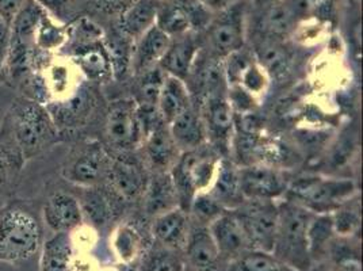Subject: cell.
Returning <instances> with one entry per match:
<instances>
[{
    "instance_id": "277c9868",
    "label": "cell",
    "mask_w": 363,
    "mask_h": 271,
    "mask_svg": "<svg viewBox=\"0 0 363 271\" xmlns=\"http://www.w3.org/2000/svg\"><path fill=\"white\" fill-rule=\"evenodd\" d=\"M220 160V152L213 148L209 143L194 151L182 153L177 165L171 168L169 175L175 184L179 206L183 211H189L194 197L209 190Z\"/></svg>"
},
{
    "instance_id": "e0dca14e",
    "label": "cell",
    "mask_w": 363,
    "mask_h": 271,
    "mask_svg": "<svg viewBox=\"0 0 363 271\" xmlns=\"http://www.w3.org/2000/svg\"><path fill=\"white\" fill-rule=\"evenodd\" d=\"M44 219L48 226L56 233H69L77 229L83 221L80 202L68 193H55L46 201Z\"/></svg>"
},
{
    "instance_id": "d6a6232c",
    "label": "cell",
    "mask_w": 363,
    "mask_h": 271,
    "mask_svg": "<svg viewBox=\"0 0 363 271\" xmlns=\"http://www.w3.org/2000/svg\"><path fill=\"white\" fill-rule=\"evenodd\" d=\"M80 206L83 216L86 214L94 226H107L114 219L113 204L107 194L101 190H94L90 187V190L83 197Z\"/></svg>"
},
{
    "instance_id": "52a82bcc",
    "label": "cell",
    "mask_w": 363,
    "mask_h": 271,
    "mask_svg": "<svg viewBox=\"0 0 363 271\" xmlns=\"http://www.w3.org/2000/svg\"><path fill=\"white\" fill-rule=\"evenodd\" d=\"M233 211L242 223L250 248L272 253L278 226V202L245 199Z\"/></svg>"
},
{
    "instance_id": "5b68a950",
    "label": "cell",
    "mask_w": 363,
    "mask_h": 271,
    "mask_svg": "<svg viewBox=\"0 0 363 271\" xmlns=\"http://www.w3.org/2000/svg\"><path fill=\"white\" fill-rule=\"evenodd\" d=\"M201 49L216 59L224 60L245 45L247 3L238 0L217 13L205 29Z\"/></svg>"
},
{
    "instance_id": "d590c367",
    "label": "cell",
    "mask_w": 363,
    "mask_h": 271,
    "mask_svg": "<svg viewBox=\"0 0 363 271\" xmlns=\"http://www.w3.org/2000/svg\"><path fill=\"white\" fill-rule=\"evenodd\" d=\"M129 37L125 35L122 31L118 34H114L111 38L107 40L105 48H106L107 55L111 61L113 67V74H121L128 70L132 60V52L133 46L129 43ZM135 43V41H133Z\"/></svg>"
},
{
    "instance_id": "c3c4849f",
    "label": "cell",
    "mask_w": 363,
    "mask_h": 271,
    "mask_svg": "<svg viewBox=\"0 0 363 271\" xmlns=\"http://www.w3.org/2000/svg\"><path fill=\"white\" fill-rule=\"evenodd\" d=\"M9 29L10 26L6 23V21L0 16V43L9 40Z\"/></svg>"
},
{
    "instance_id": "4316f807",
    "label": "cell",
    "mask_w": 363,
    "mask_h": 271,
    "mask_svg": "<svg viewBox=\"0 0 363 271\" xmlns=\"http://www.w3.org/2000/svg\"><path fill=\"white\" fill-rule=\"evenodd\" d=\"M72 61L75 62L79 71L91 80H104L107 76L113 75L111 61L107 55L105 44L102 43L80 48Z\"/></svg>"
},
{
    "instance_id": "4fadbf2b",
    "label": "cell",
    "mask_w": 363,
    "mask_h": 271,
    "mask_svg": "<svg viewBox=\"0 0 363 271\" xmlns=\"http://www.w3.org/2000/svg\"><path fill=\"white\" fill-rule=\"evenodd\" d=\"M225 211H236L242 206V196L240 166L227 157H221L212 186L206 192Z\"/></svg>"
},
{
    "instance_id": "7dc6e473",
    "label": "cell",
    "mask_w": 363,
    "mask_h": 271,
    "mask_svg": "<svg viewBox=\"0 0 363 271\" xmlns=\"http://www.w3.org/2000/svg\"><path fill=\"white\" fill-rule=\"evenodd\" d=\"M9 160L7 156L0 151V186H3L9 177Z\"/></svg>"
},
{
    "instance_id": "bcb514c9",
    "label": "cell",
    "mask_w": 363,
    "mask_h": 271,
    "mask_svg": "<svg viewBox=\"0 0 363 271\" xmlns=\"http://www.w3.org/2000/svg\"><path fill=\"white\" fill-rule=\"evenodd\" d=\"M199 1H201L203 6H206L211 11L218 13V11L227 9L228 6L233 4V3L238 1V0H199Z\"/></svg>"
},
{
    "instance_id": "f546056e",
    "label": "cell",
    "mask_w": 363,
    "mask_h": 271,
    "mask_svg": "<svg viewBox=\"0 0 363 271\" xmlns=\"http://www.w3.org/2000/svg\"><path fill=\"white\" fill-rule=\"evenodd\" d=\"M335 235L331 213L313 214L308 226V248L311 259H320L328 251Z\"/></svg>"
},
{
    "instance_id": "8d00e7d4",
    "label": "cell",
    "mask_w": 363,
    "mask_h": 271,
    "mask_svg": "<svg viewBox=\"0 0 363 271\" xmlns=\"http://www.w3.org/2000/svg\"><path fill=\"white\" fill-rule=\"evenodd\" d=\"M113 245L116 248L117 255L120 256L123 262H132L140 254L141 236L135 226L125 224L118 226V229L116 231Z\"/></svg>"
},
{
    "instance_id": "7a4b0ae2",
    "label": "cell",
    "mask_w": 363,
    "mask_h": 271,
    "mask_svg": "<svg viewBox=\"0 0 363 271\" xmlns=\"http://www.w3.org/2000/svg\"><path fill=\"white\" fill-rule=\"evenodd\" d=\"M313 214L288 198L278 202V226L272 254L293 270H311L308 226Z\"/></svg>"
},
{
    "instance_id": "6da1fadb",
    "label": "cell",
    "mask_w": 363,
    "mask_h": 271,
    "mask_svg": "<svg viewBox=\"0 0 363 271\" xmlns=\"http://www.w3.org/2000/svg\"><path fill=\"white\" fill-rule=\"evenodd\" d=\"M11 135L23 159H31L57 138V125L44 104L18 98L9 114Z\"/></svg>"
},
{
    "instance_id": "ffe728a7",
    "label": "cell",
    "mask_w": 363,
    "mask_h": 271,
    "mask_svg": "<svg viewBox=\"0 0 363 271\" xmlns=\"http://www.w3.org/2000/svg\"><path fill=\"white\" fill-rule=\"evenodd\" d=\"M186 254L190 265L197 271L216 270L220 251L208 226H198L189 231Z\"/></svg>"
},
{
    "instance_id": "681fc988",
    "label": "cell",
    "mask_w": 363,
    "mask_h": 271,
    "mask_svg": "<svg viewBox=\"0 0 363 271\" xmlns=\"http://www.w3.org/2000/svg\"><path fill=\"white\" fill-rule=\"evenodd\" d=\"M7 41L0 43V70L6 65V57H7Z\"/></svg>"
},
{
    "instance_id": "484cf974",
    "label": "cell",
    "mask_w": 363,
    "mask_h": 271,
    "mask_svg": "<svg viewBox=\"0 0 363 271\" xmlns=\"http://www.w3.org/2000/svg\"><path fill=\"white\" fill-rule=\"evenodd\" d=\"M74 244L69 233L60 232L45 241L41 255V271H72Z\"/></svg>"
},
{
    "instance_id": "b9f144b4",
    "label": "cell",
    "mask_w": 363,
    "mask_h": 271,
    "mask_svg": "<svg viewBox=\"0 0 363 271\" xmlns=\"http://www.w3.org/2000/svg\"><path fill=\"white\" fill-rule=\"evenodd\" d=\"M284 1L288 4L289 9L298 21L301 18L311 16L321 3V0H284Z\"/></svg>"
},
{
    "instance_id": "7402d4cb",
    "label": "cell",
    "mask_w": 363,
    "mask_h": 271,
    "mask_svg": "<svg viewBox=\"0 0 363 271\" xmlns=\"http://www.w3.org/2000/svg\"><path fill=\"white\" fill-rule=\"evenodd\" d=\"M145 211L153 217L164 211L181 208L179 197L169 172H156L144 190Z\"/></svg>"
},
{
    "instance_id": "d6986e66",
    "label": "cell",
    "mask_w": 363,
    "mask_h": 271,
    "mask_svg": "<svg viewBox=\"0 0 363 271\" xmlns=\"http://www.w3.org/2000/svg\"><path fill=\"white\" fill-rule=\"evenodd\" d=\"M143 143L147 157L156 172H169L181 157L182 152L177 147L167 123L155 128Z\"/></svg>"
},
{
    "instance_id": "f1b7e54d",
    "label": "cell",
    "mask_w": 363,
    "mask_h": 271,
    "mask_svg": "<svg viewBox=\"0 0 363 271\" xmlns=\"http://www.w3.org/2000/svg\"><path fill=\"white\" fill-rule=\"evenodd\" d=\"M254 57L267 76L278 77L285 75V72L289 70L290 57L285 46L281 44V40L269 37L262 38L255 46Z\"/></svg>"
},
{
    "instance_id": "30bf717a",
    "label": "cell",
    "mask_w": 363,
    "mask_h": 271,
    "mask_svg": "<svg viewBox=\"0 0 363 271\" xmlns=\"http://www.w3.org/2000/svg\"><path fill=\"white\" fill-rule=\"evenodd\" d=\"M202 120L208 143L217 151L227 152L235 136V113L227 95L211 96L203 101Z\"/></svg>"
},
{
    "instance_id": "cb8c5ba5",
    "label": "cell",
    "mask_w": 363,
    "mask_h": 271,
    "mask_svg": "<svg viewBox=\"0 0 363 271\" xmlns=\"http://www.w3.org/2000/svg\"><path fill=\"white\" fill-rule=\"evenodd\" d=\"M191 105V94L186 82L166 75L157 101V110L167 125Z\"/></svg>"
},
{
    "instance_id": "8992f818",
    "label": "cell",
    "mask_w": 363,
    "mask_h": 271,
    "mask_svg": "<svg viewBox=\"0 0 363 271\" xmlns=\"http://www.w3.org/2000/svg\"><path fill=\"white\" fill-rule=\"evenodd\" d=\"M41 236V226L29 211L16 206L0 211V259H29L37 253Z\"/></svg>"
},
{
    "instance_id": "4dcf8cb0",
    "label": "cell",
    "mask_w": 363,
    "mask_h": 271,
    "mask_svg": "<svg viewBox=\"0 0 363 271\" xmlns=\"http://www.w3.org/2000/svg\"><path fill=\"white\" fill-rule=\"evenodd\" d=\"M155 25L171 38L191 31L190 21L178 0H164L160 3Z\"/></svg>"
},
{
    "instance_id": "ab89813d",
    "label": "cell",
    "mask_w": 363,
    "mask_h": 271,
    "mask_svg": "<svg viewBox=\"0 0 363 271\" xmlns=\"http://www.w3.org/2000/svg\"><path fill=\"white\" fill-rule=\"evenodd\" d=\"M143 271H183V262L175 250H157L147 258Z\"/></svg>"
},
{
    "instance_id": "3957f363",
    "label": "cell",
    "mask_w": 363,
    "mask_h": 271,
    "mask_svg": "<svg viewBox=\"0 0 363 271\" xmlns=\"http://www.w3.org/2000/svg\"><path fill=\"white\" fill-rule=\"evenodd\" d=\"M355 182L348 178L303 175L289 182L286 198L313 211L333 213L357 196Z\"/></svg>"
},
{
    "instance_id": "603a6c76",
    "label": "cell",
    "mask_w": 363,
    "mask_h": 271,
    "mask_svg": "<svg viewBox=\"0 0 363 271\" xmlns=\"http://www.w3.org/2000/svg\"><path fill=\"white\" fill-rule=\"evenodd\" d=\"M162 0H136L120 16V31L136 41L156 23Z\"/></svg>"
},
{
    "instance_id": "7c38bea8",
    "label": "cell",
    "mask_w": 363,
    "mask_h": 271,
    "mask_svg": "<svg viewBox=\"0 0 363 271\" xmlns=\"http://www.w3.org/2000/svg\"><path fill=\"white\" fill-rule=\"evenodd\" d=\"M199 50L201 41L194 35V31L174 37L171 38V44L159 62V67L166 75L174 76L186 82Z\"/></svg>"
},
{
    "instance_id": "ba28073f",
    "label": "cell",
    "mask_w": 363,
    "mask_h": 271,
    "mask_svg": "<svg viewBox=\"0 0 363 271\" xmlns=\"http://www.w3.org/2000/svg\"><path fill=\"white\" fill-rule=\"evenodd\" d=\"M108 143L118 151H132L144 140L133 101L122 99L110 106L106 118Z\"/></svg>"
},
{
    "instance_id": "9a60e30c",
    "label": "cell",
    "mask_w": 363,
    "mask_h": 271,
    "mask_svg": "<svg viewBox=\"0 0 363 271\" xmlns=\"http://www.w3.org/2000/svg\"><path fill=\"white\" fill-rule=\"evenodd\" d=\"M208 226L220 255L233 256L235 259L244 251L251 250L244 228L235 211H224Z\"/></svg>"
},
{
    "instance_id": "e575fe53",
    "label": "cell",
    "mask_w": 363,
    "mask_h": 271,
    "mask_svg": "<svg viewBox=\"0 0 363 271\" xmlns=\"http://www.w3.org/2000/svg\"><path fill=\"white\" fill-rule=\"evenodd\" d=\"M65 40H67V34L64 28L59 26L50 16L46 14L45 11V14L41 16L34 34V43L37 49L49 52L60 48Z\"/></svg>"
},
{
    "instance_id": "83f0119b",
    "label": "cell",
    "mask_w": 363,
    "mask_h": 271,
    "mask_svg": "<svg viewBox=\"0 0 363 271\" xmlns=\"http://www.w3.org/2000/svg\"><path fill=\"white\" fill-rule=\"evenodd\" d=\"M298 19L291 13L288 4L279 0L272 6H267L260 19V31L263 37L284 40L296 29Z\"/></svg>"
},
{
    "instance_id": "2e32d148",
    "label": "cell",
    "mask_w": 363,
    "mask_h": 271,
    "mask_svg": "<svg viewBox=\"0 0 363 271\" xmlns=\"http://www.w3.org/2000/svg\"><path fill=\"white\" fill-rule=\"evenodd\" d=\"M135 43L130 65L137 75H141L155 67H159V62L171 44V37L153 25Z\"/></svg>"
},
{
    "instance_id": "816d5d0a",
    "label": "cell",
    "mask_w": 363,
    "mask_h": 271,
    "mask_svg": "<svg viewBox=\"0 0 363 271\" xmlns=\"http://www.w3.org/2000/svg\"><path fill=\"white\" fill-rule=\"evenodd\" d=\"M162 1H164V0H162Z\"/></svg>"
},
{
    "instance_id": "f907efd6",
    "label": "cell",
    "mask_w": 363,
    "mask_h": 271,
    "mask_svg": "<svg viewBox=\"0 0 363 271\" xmlns=\"http://www.w3.org/2000/svg\"><path fill=\"white\" fill-rule=\"evenodd\" d=\"M257 4H260V6H272L274 3H277V1H279V0H255Z\"/></svg>"
},
{
    "instance_id": "f6af8a7d",
    "label": "cell",
    "mask_w": 363,
    "mask_h": 271,
    "mask_svg": "<svg viewBox=\"0 0 363 271\" xmlns=\"http://www.w3.org/2000/svg\"><path fill=\"white\" fill-rule=\"evenodd\" d=\"M45 11L53 13L55 16H60L62 10L67 7L69 0H35Z\"/></svg>"
},
{
    "instance_id": "1f68e13d",
    "label": "cell",
    "mask_w": 363,
    "mask_h": 271,
    "mask_svg": "<svg viewBox=\"0 0 363 271\" xmlns=\"http://www.w3.org/2000/svg\"><path fill=\"white\" fill-rule=\"evenodd\" d=\"M230 271H296L272 253L247 250L233 259Z\"/></svg>"
},
{
    "instance_id": "44dd1931",
    "label": "cell",
    "mask_w": 363,
    "mask_h": 271,
    "mask_svg": "<svg viewBox=\"0 0 363 271\" xmlns=\"http://www.w3.org/2000/svg\"><path fill=\"white\" fill-rule=\"evenodd\" d=\"M155 239L169 250L184 247L189 235L187 211L175 208L155 217L152 228Z\"/></svg>"
},
{
    "instance_id": "74e56055",
    "label": "cell",
    "mask_w": 363,
    "mask_h": 271,
    "mask_svg": "<svg viewBox=\"0 0 363 271\" xmlns=\"http://www.w3.org/2000/svg\"><path fill=\"white\" fill-rule=\"evenodd\" d=\"M347 204H345L343 206L337 208L336 211L331 213L335 235L342 236V238H348V236L357 233L361 226L359 209L358 208H355V209L347 208Z\"/></svg>"
},
{
    "instance_id": "ac0fdd59",
    "label": "cell",
    "mask_w": 363,
    "mask_h": 271,
    "mask_svg": "<svg viewBox=\"0 0 363 271\" xmlns=\"http://www.w3.org/2000/svg\"><path fill=\"white\" fill-rule=\"evenodd\" d=\"M168 129L182 153L194 151L208 143L202 116L194 106H190L177 118L171 121L168 123Z\"/></svg>"
},
{
    "instance_id": "f35d334b",
    "label": "cell",
    "mask_w": 363,
    "mask_h": 271,
    "mask_svg": "<svg viewBox=\"0 0 363 271\" xmlns=\"http://www.w3.org/2000/svg\"><path fill=\"white\" fill-rule=\"evenodd\" d=\"M189 211L194 213V216L202 223L201 226H209L218 216L227 211L224 208H221L208 193H199L194 197Z\"/></svg>"
},
{
    "instance_id": "60d3db41",
    "label": "cell",
    "mask_w": 363,
    "mask_h": 271,
    "mask_svg": "<svg viewBox=\"0 0 363 271\" xmlns=\"http://www.w3.org/2000/svg\"><path fill=\"white\" fill-rule=\"evenodd\" d=\"M190 21L191 31H205L212 21V13L199 0H178Z\"/></svg>"
},
{
    "instance_id": "8fae6325",
    "label": "cell",
    "mask_w": 363,
    "mask_h": 271,
    "mask_svg": "<svg viewBox=\"0 0 363 271\" xmlns=\"http://www.w3.org/2000/svg\"><path fill=\"white\" fill-rule=\"evenodd\" d=\"M189 80L196 89V94L203 101L211 96L227 95L228 82L224 62L208 55L202 49L199 50L186 82Z\"/></svg>"
},
{
    "instance_id": "ee69618b",
    "label": "cell",
    "mask_w": 363,
    "mask_h": 271,
    "mask_svg": "<svg viewBox=\"0 0 363 271\" xmlns=\"http://www.w3.org/2000/svg\"><path fill=\"white\" fill-rule=\"evenodd\" d=\"M23 0H0V16L10 26L16 13L19 11Z\"/></svg>"
},
{
    "instance_id": "7bdbcfd3",
    "label": "cell",
    "mask_w": 363,
    "mask_h": 271,
    "mask_svg": "<svg viewBox=\"0 0 363 271\" xmlns=\"http://www.w3.org/2000/svg\"><path fill=\"white\" fill-rule=\"evenodd\" d=\"M136 0H98L96 7L106 14H118L125 13Z\"/></svg>"
},
{
    "instance_id": "5bb4252c",
    "label": "cell",
    "mask_w": 363,
    "mask_h": 271,
    "mask_svg": "<svg viewBox=\"0 0 363 271\" xmlns=\"http://www.w3.org/2000/svg\"><path fill=\"white\" fill-rule=\"evenodd\" d=\"M111 163L106 152L102 147L92 145L74 160V163L65 170L67 181L84 187H94L102 179L108 177Z\"/></svg>"
},
{
    "instance_id": "d4e9b609",
    "label": "cell",
    "mask_w": 363,
    "mask_h": 271,
    "mask_svg": "<svg viewBox=\"0 0 363 271\" xmlns=\"http://www.w3.org/2000/svg\"><path fill=\"white\" fill-rule=\"evenodd\" d=\"M108 178L114 190L123 198H136L143 194L148 183L141 167L125 159L111 163Z\"/></svg>"
},
{
    "instance_id": "836d02e7",
    "label": "cell",
    "mask_w": 363,
    "mask_h": 271,
    "mask_svg": "<svg viewBox=\"0 0 363 271\" xmlns=\"http://www.w3.org/2000/svg\"><path fill=\"white\" fill-rule=\"evenodd\" d=\"M166 74L160 70V67H155L150 71L140 75V83L137 89V105L157 106L159 95L163 86Z\"/></svg>"
},
{
    "instance_id": "9c48e42d",
    "label": "cell",
    "mask_w": 363,
    "mask_h": 271,
    "mask_svg": "<svg viewBox=\"0 0 363 271\" xmlns=\"http://www.w3.org/2000/svg\"><path fill=\"white\" fill-rule=\"evenodd\" d=\"M242 196L245 199L278 201L286 196L289 179L286 175L267 165L240 166Z\"/></svg>"
}]
</instances>
